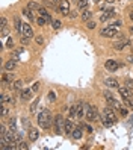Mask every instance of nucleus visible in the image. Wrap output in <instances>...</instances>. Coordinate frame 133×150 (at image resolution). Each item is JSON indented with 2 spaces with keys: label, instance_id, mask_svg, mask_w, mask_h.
Here are the masks:
<instances>
[{
  "label": "nucleus",
  "instance_id": "f03ea898",
  "mask_svg": "<svg viewBox=\"0 0 133 150\" xmlns=\"http://www.w3.org/2000/svg\"><path fill=\"white\" fill-rule=\"evenodd\" d=\"M103 96H104V99H106V102H108V105H109V106H112L113 109H120L121 106H122V105L120 103V100H117V99H115V97L112 96V93H109V91H104L103 93Z\"/></svg>",
  "mask_w": 133,
  "mask_h": 150
},
{
  "label": "nucleus",
  "instance_id": "37998d69",
  "mask_svg": "<svg viewBox=\"0 0 133 150\" xmlns=\"http://www.w3.org/2000/svg\"><path fill=\"white\" fill-rule=\"evenodd\" d=\"M126 86L129 88V90H133V81H130V79H127V81H126Z\"/></svg>",
  "mask_w": 133,
  "mask_h": 150
},
{
  "label": "nucleus",
  "instance_id": "423d86ee",
  "mask_svg": "<svg viewBox=\"0 0 133 150\" xmlns=\"http://www.w3.org/2000/svg\"><path fill=\"white\" fill-rule=\"evenodd\" d=\"M53 123H55L56 134H59V132L62 130V127H64V125H65V120H64V117H62L61 114H58V115L55 117V120H53Z\"/></svg>",
  "mask_w": 133,
  "mask_h": 150
},
{
  "label": "nucleus",
  "instance_id": "bb28decb",
  "mask_svg": "<svg viewBox=\"0 0 133 150\" xmlns=\"http://www.w3.org/2000/svg\"><path fill=\"white\" fill-rule=\"evenodd\" d=\"M12 90H15V91H20V90H23V81H14Z\"/></svg>",
  "mask_w": 133,
  "mask_h": 150
},
{
  "label": "nucleus",
  "instance_id": "c03bdc74",
  "mask_svg": "<svg viewBox=\"0 0 133 150\" xmlns=\"http://www.w3.org/2000/svg\"><path fill=\"white\" fill-rule=\"evenodd\" d=\"M68 17H70V18H76V17H77V12H76V11H71V12L68 14Z\"/></svg>",
  "mask_w": 133,
  "mask_h": 150
},
{
  "label": "nucleus",
  "instance_id": "6e6552de",
  "mask_svg": "<svg viewBox=\"0 0 133 150\" xmlns=\"http://www.w3.org/2000/svg\"><path fill=\"white\" fill-rule=\"evenodd\" d=\"M118 67H120V64H118L115 59H108V61L104 62V68L108 70V71H117Z\"/></svg>",
  "mask_w": 133,
  "mask_h": 150
},
{
  "label": "nucleus",
  "instance_id": "39448f33",
  "mask_svg": "<svg viewBox=\"0 0 133 150\" xmlns=\"http://www.w3.org/2000/svg\"><path fill=\"white\" fill-rule=\"evenodd\" d=\"M132 46V41L130 40H121V41H115L113 42V49L115 50H118V52H121V50H124L126 47H130Z\"/></svg>",
  "mask_w": 133,
  "mask_h": 150
},
{
  "label": "nucleus",
  "instance_id": "dca6fc26",
  "mask_svg": "<svg viewBox=\"0 0 133 150\" xmlns=\"http://www.w3.org/2000/svg\"><path fill=\"white\" fill-rule=\"evenodd\" d=\"M113 15H115V11H109V12L106 11V12H103V14L100 15V21H101V23H106V21H109V20L112 18Z\"/></svg>",
  "mask_w": 133,
  "mask_h": 150
},
{
  "label": "nucleus",
  "instance_id": "3c124183",
  "mask_svg": "<svg viewBox=\"0 0 133 150\" xmlns=\"http://www.w3.org/2000/svg\"><path fill=\"white\" fill-rule=\"evenodd\" d=\"M37 42H38V44H42V42H44L42 37H37Z\"/></svg>",
  "mask_w": 133,
  "mask_h": 150
},
{
  "label": "nucleus",
  "instance_id": "4be33fe9",
  "mask_svg": "<svg viewBox=\"0 0 133 150\" xmlns=\"http://www.w3.org/2000/svg\"><path fill=\"white\" fill-rule=\"evenodd\" d=\"M91 17H92V11H89V9H85V11H82L80 18H82L83 21H89V20H91Z\"/></svg>",
  "mask_w": 133,
  "mask_h": 150
},
{
  "label": "nucleus",
  "instance_id": "2f4dec72",
  "mask_svg": "<svg viewBox=\"0 0 133 150\" xmlns=\"http://www.w3.org/2000/svg\"><path fill=\"white\" fill-rule=\"evenodd\" d=\"M37 23H38V26H46V23H47V20H46V17H38L37 18Z\"/></svg>",
  "mask_w": 133,
  "mask_h": 150
},
{
  "label": "nucleus",
  "instance_id": "6e6d98bb",
  "mask_svg": "<svg viewBox=\"0 0 133 150\" xmlns=\"http://www.w3.org/2000/svg\"><path fill=\"white\" fill-rule=\"evenodd\" d=\"M92 2H94V3H99V2H100V0H92Z\"/></svg>",
  "mask_w": 133,
  "mask_h": 150
},
{
  "label": "nucleus",
  "instance_id": "72a5a7b5",
  "mask_svg": "<svg viewBox=\"0 0 133 150\" xmlns=\"http://www.w3.org/2000/svg\"><path fill=\"white\" fill-rule=\"evenodd\" d=\"M6 102L9 103V105H14L15 103V97L11 96V94H6Z\"/></svg>",
  "mask_w": 133,
  "mask_h": 150
},
{
  "label": "nucleus",
  "instance_id": "a18cd8bd",
  "mask_svg": "<svg viewBox=\"0 0 133 150\" xmlns=\"http://www.w3.org/2000/svg\"><path fill=\"white\" fill-rule=\"evenodd\" d=\"M29 40H30V38H27V37H21V44H27Z\"/></svg>",
  "mask_w": 133,
  "mask_h": 150
},
{
  "label": "nucleus",
  "instance_id": "20e7f679",
  "mask_svg": "<svg viewBox=\"0 0 133 150\" xmlns=\"http://www.w3.org/2000/svg\"><path fill=\"white\" fill-rule=\"evenodd\" d=\"M85 117L88 121H95L97 118H99V111H97L95 106H91V105H86V114H85Z\"/></svg>",
  "mask_w": 133,
  "mask_h": 150
},
{
  "label": "nucleus",
  "instance_id": "f257e3e1",
  "mask_svg": "<svg viewBox=\"0 0 133 150\" xmlns=\"http://www.w3.org/2000/svg\"><path fill=\"white\" fill-rule=\"evenodd\" d=\"M51 114H50V111L49 109H42L39 114H38V125H39V127H42V129H49L50 126H51Z\"/></svg>",
  "mask_w": 133,
  "mask_h": 150
},
{
  "label": "nucleus",
  "instance_id": "c85d7f7f",
  "mask_svg": "<svg viewBox=\"0 0 133 150\" xmlns=\"http://www.w3.org/2000/svg\"><path fill=\"white\" fill-rule=\"evenodd\" d=\"M77 109H79V105H74V106H71V109H70V118L77 117Z\"/></svg>",
  "mask_w": 133,
  "mask_h": 150
},
{
  "label": "nucleus",
  "instance_id": "a19ab883",
  "mask_svg": "<svg viewBox=\"0 0 133 150\" xmlns=\"http://www.w3.org/2000/svg\"><path fill=\"white\" fill-rule=\"evenodd\" d=\"M30 88H32V91H33V93H37V91L39 90V82H35Z\"/></svg>",
  "mask_w": 133,
  "mask_h": 150
},
{
  "label": "nucleus",
  "instance_id": "58836bf2",
  "mask_svg": "<svg viewBox=\"0 0 133 150\" xmlns=\"http://www.w3.org/2000/svg\"><path fill=\"white\" fill-rule=\"evenodd\" d=\"M0 21H2V23H0V28H6V26H8V20H6V17H2V20H0Z\"/></svg>",
  "mask_w": 133,
  "mask_h": 150
},
{
  "label": "nucleus",
  "instance_id": "4c0bfd02",
  "mask_svg": "<svg viewBox=\"0 0 133 150\" xmlns=\"http://www.w3.org/2000/svg\"><path fill=\"white\" fill-rule=\"evenodd\" d=\"M118 111H120V114H121L122 117H127V114H129V111H127L126 108H124V106H121V108H120Z\"/></svg>",
  "mask_w": 133,
  "mask_h": 150
},
{
  "label": "nucleus",
  "instance_id": "2eb2a0df",
  "mask_svg": "<svg viewBox=\"0 0 133 150\" xmlns=\"http://www.w3.org/2000/svg\"><path fill=\"white\" fill-rule=\"evenodd\" d=\"M27 130H29V132H27V135H29V139H30V141H37V139H38V137H39V132H38V129L29 127Z\"/></svg>",
  "mask_w": 133,
  "mask_h": 150
},
{
  "label": "nucleus",
  "instance_id": "f704fd0d",
  "mask_svg": "<svg viewBox=\"0 0 133 150\" xmlns=\"http://www.w3.org/2000/svg\"><path fill=\"white\" fill-rule=\"evenodd\" d=\"M37 106H38V99L30 105V112H32V114H35V111H37Z\"/></svg>",
  "mask_w": 133,
  "mask_h": 150
},
{
  "label": "nucleus",
  "instance_id": "0eeeda50",
  "mask_svg": "<svg viewBox=\"0 0 133 150\" xmlns=\"http://www.w3.org/2000/svg\"><path fill=\"white\" fill-rule=\"evenodd\" d=\"M56 9H58V12H61L62 15H68V14H70V2H68V0H62Z\"/></svg>",
  "mask_w": 133,
  "mask_h": 150
},
{
  "label": "nucleus",
  "instance_id": "7c9ffc66",
  "mask_svg": "<svg viewBox=\"0 0 133 150\" xmlns=\"http://www.w3.org/2000/svg\"><path fill=\"white\" fill-rule=\"evenodd\" d=\"M61 26H62V21H59V20H53V21H51V28L55 29V30L61 29Z\"/></svg>",
  "mask_w": 133,
  "mask_h": 150
},
{
  "label": "nucleus",
  "instance_id": "b1692460",
  "mask_svg": "<svg viewBox=\"0 0 133 150\" xmlns=\"http://www.w3.org/2000/svg\"><path fill=\"white\" fill-rule=\"evenodd\" d=\"M77 8H79L80 11L88 9V0H77Z\"/></svg>",
  "mask_w": 133,
  "mask_h": 150
},
{
  "label": "nucleus",
  "instance_id": "6ab92c4d",
  "mask_svg": "<svg viewBox=\"0 0 133 150\" xmlns=\"http://www.w3.org/2000/svg\"><path fill=\"white\" fill-rule=\"evenodd\" d=\"M21 12H23V15H24L27 20H30V21H33V20H35V17H33V14H32V9H30V8H27V6H26L24 9L21 11Z\"/></svg>",
  "mask_w": 133,
  "mask_h": 150
},
{
  "label": "nucleus",
  "instance_id": "e433bc0d",
  "mask_svg": "<svg viewBox=\"0 0 133 150\" xmlns=\"http://www.w3.org/2000/svg\"><path fill=\"white\" fill-rule=\"evenodd\" d=\"M95 26H97V23H94V21H86V28L88 29H95Z\"/></svg>",
  "mask_w": 133,
  "mask_h": 150
},
{
  "label": "nucleus",
  "instance_id": "a878e982",
  "mask_svg": "<svg viewBox=\"0 0 133 150\" xmlns=\"http://www.w3.org/2000/svg\"><path fill=\"white\" fill-rule=\"evenodd\" d=\"M9 130L12 132H17V118H9Z\"/></svg>",
  "mask_w": 133,
  "mask_h": 150
},
{
  "label": "nucleus",
  "instance_id": "4468645a",
  "mask_svg": "<svg viewBox=\"0 0 133 150\" xmlns=\"http://www.w3.org/2000/svg\"><path fill=\"white\" fill-rule=\"evenodd\" d=\"M118 91H120V96H121V99H127V97H132V93L127 86H118Z\"/></svg>",
  "mask_w": 133,
  "mask_h": 150
},
{
  "label": "nucleus",
  "instance_id": "c756f323",
  "mask_svg": "<svg viewBox=\"0 0 133 150\" xmlns=\"http://www.w3.org/2000/svg\"><path fill=\"white\" fill-rule=\"evenodd\" d=\"M27 8H30L32 11H38L41 6H39V5H38L37 2H29V3H27Z\"/></svg>",
  "mask_w": 133,
  "mask_h": 150
},
{
  "label": "nucleus",
  "instance_id": "de8ad7c7",
  "mask_svg": "<svg viewBox=\"0 0 133 150\" xmlns=\"http://www.w3.org/2000/svg\"><path fill=\"white\" fill-rule=\"evenodd\" d=\"M6 35H8V29H6V28H3V29H2V38H5Z\"/></svg>",
  "mask_w": 133,
  "mask_h": 150
},
{
  "label": "nucleus",
  "instance_id": "ddd939ff",
  "mask_svg": "<svg viewBox=\"0 0 133 150\" xmlns=\"http://www.w3.org/2000/svg\"><path fill=\"white\" fill-rule=\"evenodd\" d=\"M14 79H15V77H14V73H11V71H5L3 76H2V82L6 83V85H8V83H14Z\"/></svg>",
  "mask_w": 133,
  "mask_h": 150
},
{
  "label": "nucleus",
  "instance_id": "a211bd4d",
  "mask_svg": "<svg viewBox=\"0 0 133 150\" xmlns=\"http://www.w3.org/2000/svg\"><path fill=\"white\" fill-rule=\"evenodd\" d=\"M73 118H67L65 120V125H64V129H65V132L68 135H71V132L74 130V126H73V121H71Z\"/></svg>",
  "mask_w": 133,
  "mask_h": 150
},
{
  "label": "nucleus",
  "instance_id": "1a4fd4ad",
  "mask_svg": "<svg viewBox=\"0 0 133 150\" xmlns=\"http://www.w3.org/2000/svg\"><path fill=\"white\" fill-rule=\"evenodd\" d=\"M32 96H33V91H32V88H24V90L20 91V99L23 102H27L32 99Z\"/></svg>",
  "mask_w": 133,
  "mask_h": 150
},
{
  "label": "nucleus",
  "instance_id": "603ef678",
  "mask_svg": "<svg viewBox=\"0 0 133 150\" xmlns=\"http://www.w3.org/2000/svg\"><path fill=\"white\" fill-rule=\"evenodd\" d=\"M129 32H130V35H133V24H132L130 28H129Z\"/></svg>",
  "mask_w": 133,
  "mask_h": 150
},
{
  "label": "nucleus",
  "instance_id": "79ce46f5",
  "mask_svg": "<svg viewBox=\"0 0 133 150\" xmlns=\"http://www.w3.org/2000/svg\"><path fill=\"white\" fill-rule=\"evenodd\" d=\"M110 26H113V28H121V26H122V21H121V20H117V21H113Z\"/></svg>",
  "mask_w": 133,
  "mask_h": 150
},
{
  "label": "nucleus",
  "instance_id": "864d4df0",
  "mask_svg": "<svg viewBox=\"0 0 133 150\" xmlns=\"http://www.w3.org/2000/svg\"><path fill=\"white\" fill-rule=\"evenodd\" d=\"M108 3H113V2H117V0H106Z\"/></svg>",
  "mask_w": 133,
  "mask_h": 150
},
{
  "label": "nucleus",
  "instance_id": "aec40b11",
  "mask_svg": "<svg viewBox=\"0 0 133 150\" xmlns=\"http://www.w3.org/2000/svg\"><path fill=\"white\" fill-rule=\"evenodd\" d=\"M82 126H79V127H74V130L71 132V137L74 138V139H80L82 138Z\"/></svg>",
  "mask_w": 133,
  "mask_h": 150
},
{
  "label": "nucleus",
  "instance_id": "8fccbe9b",
  "mask_svg": "<svg viewBox=\"0 0 133 150\" xmlns=\"http://www.w3.org/2000/svg\"><path fill=\"white\" fill-rule=\"evenodd\" d=\"M17 149H27V144H26V143H21L18 147H17Z\"/></svg>",
  "mask_w": 133,
  "mask_h": 150
},
{
  "label": "nucleus",
  "instance_id": "f3484780",
  "mask_svg": "<svg viewBox=\"0 0 133 150\" xmlns=\"http://www.w3.org/2000/svg\"><path fill=\"white\" fill-rule=\"evenodd\" d=\"M104 83H106V86H108V88H118V86H120V85H118V79H115V77L106 79Z\"/></svg>",
  "mask_w": 133,
  "mask_h": 150
},
{
  "label": "nucleus",
  "instance_id": "412c9836",
  "mask_svg": "<svg viewBox=\"0 0 133 150\" xmlns=\"http://www.w3.org/2000/svg\"><path fill=\"white\" fill-rule=\"evenodd\" d=\"M38 12H39V15H42V17H46V20H47V23H51L53 20H51V15L47 12V9L46 8H39L38 9Z\"/></svg>",
  "mask_w": 133,
  "mask_h": 150
},
{
  "label": "nucleus",
  "instance_id": "473e14b6",
  "mask_svg": "<svg viewBox=\"0 0 133 150\" xmlns=\"http://www.w3.org/2000/svg\"><path fill=\"white\" fill-rule=\"evenodd\" d=\"M21 126H23L24 129H29V127H30V123H29V118H23V120H21Z\"/></svg>",
  "mask_w": 133,
  "mask_h": 150
},
{
  "label": "nucleus",
  "instance_id": "f8f14e48",
  "mask_svg": "<svg viewBox=\"0 0 133 150\" xmlns=\"http://www.w3.org/2000/svg\"><path fill=\"white\" fill-rule=\"evenodd\" d=\"M17 65H18V61H17V58L9 59V61L5 64V70H6V71H14V70L17 68Z\"/></svg>",
  "mask_w": 133,
  "mask_h": 150
},
{
  "label": "nucleus",
  "instance_id": "393cba45",
  "mask_svg": "<svg viewBox=\"0 0 133 150\" xmlns=\"http://www.w3.org/2000/svg\"><path fill=\"white\" fill-rule=\"evenodd\" d=\"M86 114V109H83V105L79 103V109H77V118H83V115Z\"/></svg>",
  "mask_w": 133,
  "mask_h": 150
},
{
  "label": "nucleus",
  "instance_id": "7ed1b4c3",
  "mask_svg": "<svg viewBox=\"0 0 133 150\" xmlns=\"http://www.w3.org/2000/svg\"><path fill=\"white\" fill-rule=\"evenodd\" d=\"M120 32H118V29L117 28H113V26H108V28H103L101 30H100V35L103 38H115L118 35Z\"/></svg>",
  "mask_w": 133,
  "mask_h": 150
},
{
  "label": "nucleus",
  "instance_id": "09e8293b",
  "mask_svg": "<svg viewBox=\"0 0 133 150\" xmlns=\"http://www.w3.org/2000/svg\"><path fill=\"white\" fill-rule=\"evenodd\" d=\"M127 62H129V64H132V65H133V53H132V55H130V56H129V58H127Z\"/></svg>",
  "mask_w": 133,
  "mask_h": 150
},
{
  "label": "nucleus",
  "instance_id": "c9c22d12",
  "mask_svg": "<svg viewBox=\"0 0 133 150\" xmlns=\"http://www.w3.org/2000/svg\"><path fill=\"white\" fill-rule=\"evenodd\" d=\"M124 102H126V105L129 108H133V99L132 97H127V99H124Z\"/></svg>",
  "mask_w": 133,
  "mask_h": 150
},
{
  "label": "nucleus",
  "instance_id": "5701e85b",
  "mask_svg": "<svg viewBox=\"0 0 133 150\" xmlns=\"http://www.w3.org/2000/svg\"><path fill=\"white\" fill-rule=\"evenodd\" d=\"M14 24H15L17 32L21 35V26H23V23H21V20H20V17H14Z\"/></svg>",
  "mask_w": 133,
  "mask_h": 150
},
{
  "label": "nucleus",
  "instance_id": "cd10ccee",
  "mask_svg": "<svg viewBox=\"0 0 133 150\" xmlns=\"http://www.w3.org/2000/svg\"><path fill=\"white\" fill-rule=\"evenodd\" d=\"M8 114H9V108L6 106V103H2V118L3 120L8 117Z\"/></svg>",
  "mask_w": 133,
  "mask_h": 150
},
{
  "label": "nucleus",
  "instance_id": "9b49d317",
  "mask_svg": "<svg viewBox=\"0 0 133 150\" xmlns=\"http://www.w3.org/2000/svg\"><path fill=\"white\" fill-rule=\"evenodd\" d=\"M103 114H104V115L108 117V118H109L112 123H115V121H117V115H115V112H113V108H112V106H109V105L104 108V112H103Z\"/></svg>",
  "mask_w": 133,
  "mask_h": 150
},
{
  "label": "nucleus",
  "instance_id": "9d476101",
  "mask_svg": "<svg viewBox=\"0 0 133 150\" xmlns=\"http://www.w3.org/2000/svg\"><path fill=\"white\" fill-rule=\"evenodd\" d=\"M21 35H23V37H27V38L33 37V30H32L29 23H23V26H21Z\"/></svg>",
  "mask_w": 133,
  "mask_h": 150
},
{
  "label": "nucleus",
  "instance_id": "5fc2aeb1",
  "mask_svg": "<svg viewBox=\"0 0 133 150\" xmlns=\"http://www.w3.org/2000/svg\"><path fill=\"white\" fill-rule=\"evenodd\" d=\"M129 17H130V20L133 21V12H130V15H129Z\"/></svg>",
  "mask_w": 133,
  "mask_h": 150
},
{
  "label": "nucleus",
  "instance_id": "ea45409f",
  "mask_svg": "<svg viewBox=\"0 0 133 150\" xmlns=\"http://www.w3.org/2000/svg\"><path fill=\"white\" fill-rule=\"evenodd\" d=\"M6 47H8V49H12V47H14V41H12V38H8V41H6Z\"/></svg>",
  "mask_w": 133,
  "mask_h": 150
},
{
  "label": "nucleus",
  "instance_id": "4d7b16f0",
  "mask_svg": "<svg viewBox=\"0 0 133 150\" xmlns=\"http://www.w3.org/2000/svg\"><path fill=\"white\" fill-rule=\"evenodd\" d=\"M132 53H133V49H132Z\"/></svg>",
  "mask_w": 133,
  "mask_h": 150
},
{
  "label": "nucleus",
  "instance_id": "13d9d810",
  "mask_svg": "<svg viewBox=\"0 0 133 150\" xmlns=\"http://www.w3.org/2000/svg\"><path fill=\"white\" fill-rule=\"evenodd\" d=\"M132 9H133V6H132Z\"/></svg>",
  "mask_w": 133,
  "mask_h": 150
},
{
  "label": "nucleus",
  "instance_id": "49530a36",
  "mask_svg": "<svg viewBox=\"0 0 133 150\" xmlns=\"http://www.w3.org/2000/svg\"><path fill=\"white\" fill-rule=\"evenodd\" d=\"M49 96H50V100H51V102H55V99H56L55 93H53V91H50V94H49Z\"/></svg>",
  "mask_w": 133,
  "mask_h": 150
}]
</instances>
